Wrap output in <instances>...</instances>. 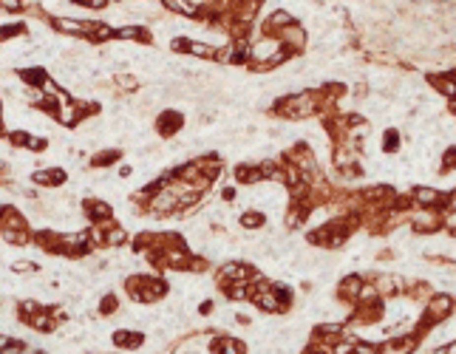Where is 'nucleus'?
Listing matches in <instances>:
<instances>
[{
    "label": "nucleus",
    "mask_w": 456,
    "mask_h": 354,
    "mask_svg": "<svg viewBox=\"0 0 456 354\" xmlns=\"http://www.w3.org/2000/svg\"><path fill=\"white\" fill-rule=\"evenodd\" d=\"M451 309H454V300L448 295H439V297H433L431 300V306H428V318L431 320H442L451 315Z\"/></svg>",
    "instance_id": "obj_1"
},
{
    "label": "nucleus",
    "mask_w": 456,
    "mask_h": 354,
    "mask_svg": "<svg viewBox=\"0 0 456 354\" xmlns=\"http://www.w3.org/2000/svg\"><path fill=\"white\" fill-rule=\"evenodd\" d=\"M411 224H414V229H420V232H428V229H433L439 224V218L433 216V213H414Z\"/></svg>",
    "instance_id": "obj_2"
},
{
    "label": "nucleus",
    "mask_w": 456,
    "mask_h": 354,
    "mask_svg": "<svg viewBox=\"0 0 456 354\" xmlns=\"http://www.w3.org/2000/svg\"><path fill=\"white\" fill-rule=\"evenodd\" d=\"M360 289H363V284H360V278H346V281H343V297H360Z\"/></svg>",
    "instance_id": "obj_3"
},
{
    "label": "nucleus",
    "mask_w": 456,
    "mask_h": 354,
    "mask_svg": "<svg viewBox=\"0 0 456 354\" xmlns=\"http://www.w3.org/2000/svg\"><path fill=\"white\" fill-rule=\"evenodd\" d=\"M414 198H417V201H420V204H436V201H439V193H436V190H431V187H420V190H417V193H414Z\"/></svg>",
    "instance_id": "obj_4"
},
{
    "label": "nucleus",
    "mask_w": 456,
    "mask_h": 354,
    "mask_svg": "<svg viewBox=\"0 0 456 354\" xmlns=\"http://www.w3.org/2000/svg\"><path fill=\"white\" fill-rule=\"evenodd\" d=\"M54 26L57 29H63V32H68V34H80V32H85V26L77 23V20H63V17H57L54 20Z\"/></svg>",
    "instance_id": "obj_5"
},
{
    "label": "nucleus",
    "mask_w": 456,
    "mask_h": 354,
    "mask_svg": "<svg viewBox=\"0 0 456 354\" xmlns=\"http://www.w3.org/2000/svg\"><path fill=\"white\" fill-rule=\"evenodd\" d=\"M187 51H190V54H195V57H207V60L216 54V48L204 46V43H187Z\"/></svg>",
    "instance_id": "obj_6"
},
{
    "label": "nucleus",
    "mask_w": 456,
    "mask_h": 354,
    "mask_svg": "<svg viewBox=\"0 0 456 354\" xmlns=\"http://www.w3.org/2000/svg\"><path fill=\"white\" fill-rule=\"evenodd\" d=\"M164 6L173 9V12H184V14H195V9H198V3H179V0H167Z\"/></svg>",
    "instance_id": "obj_7"
},
{
    "label": "nucleus",
    "mask_w": 456,
    "mask_h": 354,
    "mask_svg": "<svg viewBox=\"0 0 456 354\" xmlns=\"http://www.w3.org/2000/svg\"><path fill=\"white\" fill-rule=\"evenodd\" d=\"M241 221H244V227H261V224H263V216H261V213H247V216L241 218Z\"/></svg>",
    "instance_id": "obj_8"
},
{
    "label": "nucleus",
    "mask_w": 456,
    "mask_h": 354,
    "mask_svg": "<svg viewBox=\"0 0 456 354\" xmlns=\"http://www.w3.org/2000/svg\"><path fill=\"white\" fill-rule=\"evenodd\" d=\"M397 130H386V136H383V148L386 150H397Z\"/></svg>",
    "instance_id": "obj_9"
},
{
    "label": "nucleus",
    "mask_w": 456,
    "mask_h": 354,
    "mask_svg": "<svg viewBox=\"0 0 456 354\" xmlns=\"http://www.w3.org/2000/svg\"><path fill=\"white\" fill-rule=\"evenodd\" d=\"M23 80H26V82H43V71H40V68L26 71V74H23Z\"/></svg>",
    "instance_id": "obj_10"
},
{
    "label": "nucleus",
    "mask_w": 456,
    "mask_h": 354,
    "mask_svg": "<svg viewBox=\"0 0 456 354\" xmlns=\"http://www.w3.org/2000/svg\"><path fill=\"white\" fill-rule=\"evenodd\" d=\"M442 164L448 167V170H451V167H456V148H451L448 153H445V161H442Z\"/></svg>",
    "instance_id": "obj_11"
},
{
    "label": "nucleus",
    "mask_w": 456,
    "mask_h": 354,
    "mask_svg": "<svg viewBox=\"0 0 456 354\" xmlns=\"http://www.w3.org/2000/svg\"><path fill=\"white\" fill-rule=\"evenodd\" d=\"M3 9H6V12H20V3H14V0H6V3H3Z\"/></svg>",
    "instance_id": "obj_12"
},
{
    "label": "nucleus",
    "mask_w": 456,
    "mask_h": 354,
    "mask_svg": "<svg viewBox=\"0 0 456 354\" xmlns=\"http://www.w3.org/2000/svg\"><path fill=\"white\" fill-rule=\"evenodd\" d=\"M448 207H454V210H456V193L451 195V198H448Z\"/></svg>",
    "instance_id": "obj_13"
},
{
    "label": "nucleus",
    "mask_w": 456,
    "mask_h": 354,
    "mask_svg": "<svg viewBox=\"0 0 456 354\" xmlns=\"http://www.w3.org/2000/svg\"><path fill=\"white\" fill-rule=\"evenodd\" d=\"M454 235H456V229H454Z\"/></svg>",
    "instance_id": "obj_14"
}]
</instances>
